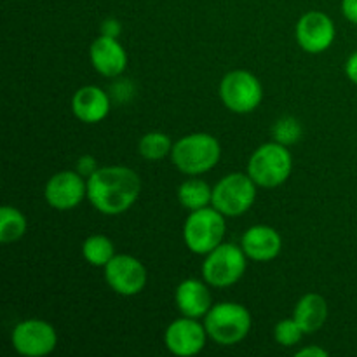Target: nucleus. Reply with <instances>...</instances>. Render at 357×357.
<instances>
[{
    "instance_id": "f257e3e1",
    "label": "nucleus",
    "mask_w": 357,
    "mask_h": 357,
    "mask_svg": "<svg viewBox=\"0 0 357 357\" xmlns=\"http://www.w3.org/2000/svg\"><path fill=\"white\" fill-rule=\"evenodd\" d=\"M142 192L138 173L126 166L98 167L87 178V199L103 215H121L132 208Z\"/></svg>"
},
{
    "instance_id": "f03ea898",
    "label": "nucleus",
    "mask_w": 357,
    "mask_h": 357,
    "mask_svg": "<svg viewBox=\"0 0 357 357\" xmlns=\"http://www.w3.org/2000/svg\"><path fill=\"white\" fill-rule=\"evenodd\" d=\"M222 146L215 136L208 132H192L178 139L171 150V159L178 171L190 176L208 173L218 164Z\"/></svg>"
},
{
    "instance_id": "7ed1b4c3",
    "label": "nucleus",
    "mask_w": 357,
    "mask_h": 357,
    "mask_svg": "<svg viewBox=\"0 0 357 357\" xmlns=\"http://www.w3.org/2000/svg\"><path fill=\"white\" fill-rule=\"evenodd\" d=\"M204 326L215 344L230 347L248 337L251 330V314L241 303L223 302L209 309L204 316Z\"/></svg>"
},
{
    "instance_id": "20e7f679",
    "label": "nucleus",
    "mask_w": 357,
    "mask_h": 357,
    "mask_svg": "<svg viewBox=\"0 0 357 357\" xmlns=\"http://www.w3.org/2000/svg\"><path fill=\"white\" fill-rule=\"evenodd\" d=\"M293 171V155L288 146L278 142L258 146L248 162V174L264 188H275L284 183Z\"/></svg>"
},
{
    "instance_id": "39448f33",
    "label": "nucleus",
    "mask_w": 357,
    "mask_h": 357,
    "mask_svg": "<svg viewBox=\"0 0 357 357\" xmlns=\"http://www.w3.org/2000/svg\"><path fill=\"white\" fill-rule=\"evenodd\" d=\"M227 223L216 208L192 211L183 227V241L195 255H208L223 243Z\"/></svg>"
},
{
    "instance_id": "423d86ee",
    "label": "nucleus",
    "mask_w": 357,
    "mask_h": 357,
    "mask_svg": "<svg viewBox=\"0 0 357 357\" xmlns=\"http://www.w3.org/2000/svg\"><path fill=\"white\" fill-rule=\"evenodd\" d=\"M246 253L232 243H222L206 255L202 264V278L213 288L234 286L246 272Z\"/></svg>"
},
{
    "instance_id": "0eeeda50",
    "label": "nucleus",
    "mask_w": 357,
    "mask_h": 357,
    "mask_svg": "<svg viewBox=\"0 0 357 357\" xmlns=\"http://www.w3.org/2000/svg\"><path fill=\"white\" fill-rule=\"evenodd\" d=\"M257 183L250 174L230 173L213 188V208L223 216H241L255 204Z\"/></svg>"
},
{
    "instance_id": "6e6552de",
    "label": "nucleus",
    "mask_w": 357,
    "mask_h": 357,
    "mask_svg": "<svg viewBox=\"0 0 357 357\" xmlns=\"http://www.w3.org/2000/svg\"><path fill=\"white\" fill-rule=\"evenodd\" d=\"M220 98L234 114H250L260 107L264 100V87L248 70H234L220 82Z\"/></svg>"
},
{
    "instance_id": "1a4fd4ad",
    "label": "nucleus",
    "mask_w": 357,
    "mask_h": 357,
    "mask_svg": "<svg viewBox=\"0 0 357 357\" xmlns=\"http://www.w3.org/2000/svg\"><path fill=\"white\" fill-rule=\"evenodd\" d=\"M13 347L24 357H44L51 354L58 344V335L52 324L42 319H26L13 330Z\"/></svg>"
},
{
    "instance_id": "9d476101",
    "label": "nucleus",
    "mask_w": 357,
    "mask_h": 357,
    "mask_svg": "<svg viewBox=\"0 0 357 357\" xmlns=\"http://www.w3.org/2000/svg\"><path fill=\"white\" fill-rule=\"evenodd\" d=\"M105 281L112 291L122 296H135L146 284V268L131 255H115L105 267Z\"/></svg>"
},
{
    "instance_id": "9b49d317",
    "label": "nucleus",
    "mask_w": 357,
    "mask_h": 357,
    "mask_svg": "<svg viewBox=\"0 0 357 357\" xmlns=\"http://www.w3.org/2000/svg\"><path fill=\"white\" fill-rule=\"evenodd\" d=\"M208 337L204 324H201L194 317L183 316L167 326L164 333V344L171 354L192 357L197 356L204 349Z\"/></svg>"
},
{
    "instance_id": "f8f14e48",
    "label": "nucleus",
    "mask_w": 357,
    "mask_h": 357,
    "mask_svg": "<svg viewBox=\"0 0 357 357\" xmlns=\"http://www.w3.org/2000/svg\"><path fill=\"white\" fill-rule=\"evenodd\" d=\"M45 201L52 209L70 211L87 197V181L77 171H61L51 176L45 185Z\"/></svg>"
},
{
    "instance_id": "ddd939ff",
    "label": "nucleus",
    "mask_w": 357,
    "mask_h": 357,
    "mask_svg": "<svg viewBox=\"0 0 357 357\" xmlns=\"http://www.w3.org/2000/svg\"><path fill=\"white\" fill-rule=\"evenodd\" d=\"M335 23L328 14L319 10H310L303 14L296 23V40L303 51L310 54H319L331 47L335 42Z\"/></svg>"
},
{
    "instance_id": "4468645a",
    "label": "nucleus",
    "mask_w": 357,
    "mask_h": 357,
    "mask_svg": "<svg viewBox=\"0 0 357 357\" xmlns=\"http://www.w3.org/2000/svg\"><path fill=\"white\" fill-rule=\"evenodd\" d=\"M89 58L93 63L94 70L103 77H119L128 66V52L124 45L114 37H101L94 38L89 49Z\"/></svg>"
},
{
    "instance_id": "2eb2a0df",
    "label": "nucleus",
    "mask_w": 357,
    "mask_h": 357,
    "mask_svg": "<svg viewBox=\"0 0 357 357\" xmlns=\"http://www.w3.org/2000/svg\"><path fill=\"white\" fill-rule=\"evenodd\" d=\"M241 248L253 261H272L282 250V239L279 232L267 225H255L244 232Z\"/></svg>"
},
{
    "instance_id": "dca6fc26",
    "label": "nucleus",
    "mask_w": 357,
    "mask_h": 357,
    "mask_svg": "<svg viewBox=\"0 0 357 357\" xmlns=\"http://www.w3.org/2000/svg\"><path fill=\"white\" fill-rule=\"evenodd\" d=\"M72 112L84 124H98L110 112V98L96 86H84L72 98Z\"/></svg>"
},
{
    "instance_id": "f3484780",
    "label": "nucleus",
    "mask_w": 357,
    "mask_h": 357,
    "mask_svg": "<svg viewBox=\"0 0 357 357\" xmlns=\"http://www.w3.org/2000/svg\"><path fill=\"white\" fill-rule=\"evenodd\" d=\"M206 284L197 279H185L183 282L178 284L176 293H174V302H176L178 310L183 316L199 319L209 312V309L213 307V298Z\"/></svg>"
},
{
    "instance_id": "a211bd4d",
    "label": "nucleus",
    "mask_w": 357,
    "mask_h": 357,
    "mask_svg": "<svg viewBox=\"0 0 357 357\" xmlns=\"http://www.w3.org/2000/svg\"><path fill=\"white\" fill-rule=\"evenodd\" d=\"M293 317L302 326L305 335H312L324 326L328 319V303L317 293L302 296L293 310Z\"/></svg>"
},
{
    "instance_id": "6ab92c4d",
    "label": "nucleus",
    "mask_w": 357,
    "mask_h": 357,
    "mask_svg": "<svg viewBox=\"0 0 357 357\" xmlns=\"http://www.w3.org/2000/svg\"><path fill=\"white\" fill-rule=\"evenodd\" d=\"M178 201L190 211L208 208L213 201V188L199 178H190L178 187Z\"/></svg>"
},
{
    "instance_id": "aec40b11",
    "label": "nucleus",
    "mask_w": 357,
    "mask_h": 357,
    "mask_svg": "<svg viewBox=\"0 0 357 357\" xmlns=\"http://www.w3.org/2000/svg\"><path fill=\"white\" fill-rule=\"evenodd\" d=\"M28 222L20 209L13 206H2L0 209V241L10 244L20 241L26 232Z\"/></svg>"
},
{
    "instance_id": "412c9836",
    "label": "nucleus",
    "mask_w": 357,
    "mask_h": 357,
    "mask_svg": "<svg viewBox=\"0 0 357 357\" xmlns=\"http://www.w3.org/2000/svg\"><path fill=\"white\" fill-rule=\"evenodd\" d=\"M82 255L86 261L93 267H107L108 261L115 257L114 243L107 236H91L84 241Z\"/></svg>"
},
{
    "instance_id": "4be33fe9",
    "label": "nucleus",
    "mask_w": 357,
    "mask_h": 357,
    "mask_svg": "<svg viewBox=\"0 0 357 357\" xmlns=\"http://www.w3.org/2000/svg\"><path fill=\"white\" fill-rule=\"evenodd\" d=\"M171 150H173V143H171L169 136L160 131L146 132L138 143L139 155L146 160L164 159L167 153H171Z\"/></svg>"
},
{
    "instance_id": "5701e85b",
    "label": "nucleus",
    "mask_w": 357,
    "mask_h": 357,
    "mask_svg": "<svg viewBox=\"0 0 357 357\" xmlns=\"http://www.w3.org/2000/svg\"><path fill=\"white\" fill-rule=\"evenodd\" d=\"M272 136H274V142L289 146L300 139L302 126L295 117H282L272 128Z\"/></svg>"
},
{
    "instance_id": "b1692460",
    "label": "nucleus",
    "mask_w": 357,
    "mask_h": 357,
    "mask_svg": "<svg viewBox=\"0 0 357 357\" xmlns=\"http://www.w3.org/2000/svg\"><path fill=\"white\" fill-rule=\"evenodd\" d=\"M303 335H305V331L296 323L295 317H291V319H282L274 328L275 342L279 345H282V347H293V345H296L302 340Z\"/></svg>"
},
{
    "instance_id": "393cba45",
    "label": "nucleus",
    "mask_w": 357,
    "mask_h": 357,
    "mask_svg": "<svg viewBox=\"0 0 357 357\" xmlns=\"http://www.w3.org/2000/svg\"><path fill=\"white\" fill-rule=\"evenodd\" d=\"M96 171H98V164L93 155H82L79 160H77V173H79L80 176L86 178V180L89 176H93Z\"/></svg>"
},
{
    "instance_id": "a878e982",
    "label": "nucleus",
    "mask_w": 357,
    "mask_h": 357,
    "mask_svg": "<svg viewBox=\"0 0 357 357\" xmlns=\"http://www.w3.org/2000/svg\"><path fill=\"white\" fill-rule=\"evenodd\" d=\"M121 31L122 26L115 17H108V20H105L103 23H101V35H105V37L117 38L119 35H121Z\"/></svg>"
},
{
    "instance_id": "bb28decb",
    "label": "nucleus",
    "mask_w": 357,
    "mask_h": 357,
    "mask_svg": "<svg viewBox=\"0 0 357 357\" xmlns=\"http://www.w3.org/2000/svg\"><path fill=\"white\" fill-rule=\"evenodd\" d=\"M342 13L351 23L357 24V0H342Z\"/></svg>"
},
{
    "instance_id": "cd10ccee",
    "label": "nucleus",
    "mask_w": 357,
    "mask_h": 357,
    "mask_svg": "<svg viewBox=\"0 0 357 357\" xmlns=\"http://www.w3.org/2000/svg\"><path fill=\"white\" fill-rule=\"evenodd\" d=\"M345 73H347L349 80L351 82H354L357 86V51L354 54L349 56L347 63H345Z\"/></svg>"
},
{
    "instance_id": "c85d7f7f",
    "label": "nucleus",
    "mask_w": 357,
    "mask_h": 357,
    "mask_svg": "<svg viewBox=\"0 0 357 357\" xmlns=\"http://www.w3.org/2000/svg\"><path fill=\"white\" fill-rule=\"evenodd\" d=\"M296 357H328V351L312 345V347H305L296 352Z\"/></svg>"
}]
</instances>
